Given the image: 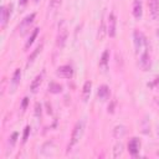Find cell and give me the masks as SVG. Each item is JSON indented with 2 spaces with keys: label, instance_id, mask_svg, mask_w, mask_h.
Segmentation results:
<instances>
[{
  "label": "cell",
  "instance_id": "obj_4",
  "mask_svg": "<svg viewBox=\"0 0 159 159\" xmlns=\"http://www.w3.org/2000/svg\"><path fill=\"white\" fill-rule=\"evenodd\" d=\"M107 34L109 35V37H114L116 36V29H117V19L114 12H111L108 15L107 19Z\"/></svg>",
  "mask_w": 159,
  "mask_h": 159
},
{
  "label": "cell",
  "instance_id": "obj_21",
  "mask_svg": "<svg viewBox=\"0 0 159 159\" xmlns=\"http://www.w3.org/2000/svg\"><path fill=\"white\" fill-rule=\"evenodd\" d=\"M48 91L51 93H60L62 91V86L60 83H56V82H51L48 84Z\"/></svg>",
  "mask_w": 159,
  "mask_h": 159
},
{
  "label": "cell",
  "instance_id": "obj_23",
  "mask_svg": "<svg viewBox=\"0 0 159 159\" xmlns=\"http://www.w3.org/2000/svg\"><path fill=\"white\" fill-rule=\"evenodd\" d=\"M39 30H40V29H35V30L32 31L31 36L29 37V40H27V42H26V45H25V48H29V46H30V45H32L34 40L36 39V36H37V34H39Z\"/></svg>",
  "mask_w": 159,
  "mask_h": 159
},
{
  "label": "cell",
  "instance_id": "obj_2",
  "mask_svg": "<svg viewBox=\"0 0 159 159\" xmlns=\"http://www.w3.org/2000/svg\"><path fill=\"white\" fill-rule=\"evenodd\" d=\"M83 129H84V122L83 120H78L75 124L72 134H71V139H70V144H68V152L80 142V139L82 138V134H83Z\"/></svg>",
  "mask_w": 159,
  "mask_h": 159
},
{
  "label": "cell",
  "instance_id": "obj_16",
  "mask_svg": "<svg viewBox=\"0 0 159 159\" xmlns=\"http://www.w3.org/2000/svg\"><path fill=\"white\" fill-rule=\"evenodd\" d=\"M108 60H109V52H108V50H106L102 53V57H101V61H99V67L103 68V71H106L107 67H108Z\"/></svg>",
  "mask_w": 159,
  "mask_h": 159
},
{
  "label": "cell",
  "instance_id": "obj_6",
  "mask_svg": "<svg viewBox=\"0 0 159 159\" xmlns=\"http://www.w3.org/2000/svg\"><path fill=\"white\" fill-rule=\"evenodd\" d=\"M139 65L142 67L143 71H148L150 68V56H149V52L148 50L140 52V56H139Z\"/></svg>",
  "mask_w": 159,
  "mask_h": 159
},
{
  "label": "cell",
  "instance_id": "obj_15",
  "mask_svg": "<svg viewBox=\"0 0 159 159\" xmlns=\"http://www.w3.org/2000/svg\"><path fill=\"white\" fill-rule=\"evenodd\" d=\"M61 2H62V0H50V4H48V15L50 16H52L57 11Z\"/></svg>",
  "mask_w": 159,
  "mask_h": 159
},
{
  "label": "cell",
  "instance_id": "obj_10",
  "mask_svg": "<svg viewBox=\"0 0 159 159\" xmlns=\"http://www.w3.org/2000/svg\"><path fill=\"white\" fill-rule=\"evenodd\" d=\"M149 11L153 19H157L159 16V0H148Z\"/></svg>",
  "mask_w": 159,
  "mask_h": 159
},
{
  "label": "cell",
  "instance_id": "obj_24",
  "mask_svg": "<svg viewBox=\"0 0 159 159\" xmlns=\"http://www.w3.org/2000/svg\"><path fill=\"white\" fill-rule=\"evenodd\" d=\"M41 109H42L41 104H40V103H36V104H35V116H36V117H40V116H41Z\"/></svg>",
  "mask_w": 159,
  "mask_h": 159
},
{
  "label": "cell",
  "instance_id": "obj_13",
  "mask_svg": "<svg viewBox=\"0 0 159 159\" xmlns=\"http://www.w3.org/2000/svg\"><path fill=\"white\" fill-rule=\"evenodd\" d=\"M133 16L135 19H140L143 14V7H142V1L140 0H134L133 2Z\"/></svg>",
  "mask_w": 159,
  "mask_h": 159
},
{
  "label": "cell",
  "instance_id": "obj_7",
  "mask_svg": "<svg viewBox=\"0 0 159 159\" xmlns=\"http://www.w3.org/2000/svg\"><path fill=\"white\" fill-rule=\"evenodd\" d=\"M35 16H36V14L35 12H32V14H30V15H27L21 22H20V26H19V30L21 31V34H25V31L30 27V25L34 22V20H35Z\"/></svg>",
  "mask_w": 159,
  "mask_h": 159
},
{
  "label": "cell",
  "instance_id": "obj_26",
  "mask_svg": "<svg viewBox=\"0 0 159 159\" xmlns=\"http://www.w3.org/2000/svg\"><path fill=\"white\" fill-rule=\"evenodd\" d=\"M16 138H17V132H15V133H12V135H11V145H14L15 144V142H16Z\"/></svg>",
  "mask_w": 159,
  "mask_h": 159
},
{
  "label": "cell",
  "instance_id": "obj_5",
  "mask_svg": "<svg viewBox=\"0 0 159 159\" xmlns=\"http://www.w3.org/2000/svg\"><path fill=\"white\" fill-rule=\"evenodd\" d=\"M56 75L61 78H71L73 76V68L72 66L70 65H63V66H60L57 70H56Z\"/></svg>",
  "mask_w": 159,
  "mask_h": 159
},
{
  "label": "cell",
  "instance_id": "obj_28",
  "mask_svg": "<svg viewBox=\"0 0 159 159\" xmlns=\"http://www.w3.org/2000/svg\"><path fill=\"white\" fill-rule=\"evenodd\" d=\"M153 84H154V86H155V87L159 89V77H157V78L154 80V83H153Z\"/></svg>",
  "mask_w": 159,
  "mask_h": 159
},
{
  "label": "cell",
  "instance_id": "obj_27",
  "mask_svg": "<svg viewBox=\"0 0 159 159\" xmlns=\"http://www.w3.org/2000/svg\"><path fill=\"white\" fill-rule=\"evenodd\" d=\"M27 101H29V98H27V97H25V98H24V101H22V109H25V108H26V106H27Z\"/></svg>",
  "mask_w": 159,
  "mask_h": 159
},
{
  "label": "cell",
  "instance_id": "obj_30",
  "mask_svg": "<svg viewBox=\"0 0 159 159\" xmlns=\"http://www.w3.org/2000/svg\"><path fill=\"white\" fill-rule=\"evenodd\" d=\"M158 135H159V130H158Z\"/></svg>",
  "mask_w": 159,
  "mask_h": 159
},
{
  "label": "cell",
  "instance_id": "obj_14",
  "mask_svg": "<svg viewBox=\"0 0 159 159\" xmlns=\"http://www.w3.org/2000/svg\"><path fill=\"white\" fill-rule=\"evenodd\" d=\"M106 34H107V22H106V20H104V17H102L101 25H99V27H98V35H97L98 40L102 41V40L104 39Z\"/></svg>",
  "mask_w": 159,
  "mask_h": 159
},
{
  "label": "cell",
  "instance_id": "obj_25",
  "mask_svg": "<svg viewBox=\"0 0 159 159\" xmlns=\"http://www.w3.org/2000/svg\"><path fill=\"white\" fill-rule=\"evenodd\" d=\"M29 133H30V127L27 125V127L25 128V130H24V135H22V142H24V143L26 142V139H27V137H29Z\"/></svg>",
  "mask_w": 159,
  "mask_h": 159
},
{
  "label": "cell",
  "instance_id": "obj_22",
  "mask_svg": "<svg viewBox=\"0 0 159 159\" xmlns=\"http://www.w3.org/2000/svg\"><path fill=\"white\" fill-rule=\"evenodd\" d=\"M122 153H123V145H122V143L116 144L114 145V149H113V157L114 158H118L119 155H122Z\"/></svg>",
  "mask_w": 159,
  "mask_h": 159
},
{
  "label": "cell",
  "instance_id": "obj_8",
  "mask_svg": "<svg viewBox=\"0 0 159 159\" xmlns=\"http://www.w3.org/2000/svg\"><path fill=\"white\" fill-rule=\"evenodd\" d=\"M139 149H140V142H139V139L138 138H132L128 142V150H129V153L133 157H137L138 153H139Z\"/></svg>",
  "mask_w": 159,
  "mask_h": 159
},
{
  "label": "cell",
  "instance_id": "obj_9",
  "mask_svg": "<svg viewBox=\"0 0 159 159\" xmlns=\"http://www.w3.org/2000/svg\"><path fill=\"white\" fill-rule=\"evenodd\" d=\"M11 7H12V5H9V6H1V17H0V20H1V26H2V27L6 26L9 19H10V15H11Z\"/></svg>",
  "mask_w": 159,
  "mask_h": 159
},
{
  "label": "cell",
  "instance_id": "obj_20",
  "mask_svg": "<svg viewBox=\"0 0 159 159\" xmlns=\"http://www.w3.org/2000/svg\"><path fill=\"white\" fill-rule=\"evenodd\" d=\"M125 133H127V129H125L124 125H117V127H114V129H113L114 137H116V138H119V139H120Z\"/></svg>",
  "mask_w": 159,
  "mask_h": 159
},
{
  "label": "cell",
  "instance_id": "obj_12",
  "mask_svg": "<svg viewBox=\"0 0 159 159\" xmlns=\"http://www.w3.org/2000/svg\"><path fill=\"white\" fill-rule=\"evenodd\" d=\"M91 88H92V82L91 81H86L83 83V87H82V99H83V102L88 101L89 94H91Z\"/></svg>",
  "mask_w": 159,
  "mask_h": 159
},
{
  "label": "cell",
  "instance_id": "obj_19",
  "mask_svg": "<svg viewBox=\"0 0 159 159\" xmlns=\"http://www.w3.org/2000/svg\"><path fill=\"white\" fill-rule=\"evenodd\" d=\"M42 47H43V43H40V45H39V46H37V47L35 48V51H34V52H32V53L30 55V57H29V61H27L26 66H30V65H31V63L34 62V60L36 58V56H37V55H39V53L41 52Z\"/></svg>",
  "mask_w": 159,
  "mask_h": 159
},
{
  "label": "cell",
  "instance_id": "obj_32",
  "mask_svg": "<svg viewBox=\"0 0 159 159\" xmlns=\"http://www.w3.org/2000/svg\"><path fill=\"white\" fill-rule=\"evenodd\" d=\"M158 104H159V102H158Z\"/></svg>",
  "mask_w": 159,
  "mask_h": 159
},
{
  "label": "cell",
  "instance_id": "obj_29",
  "mask_svg": "<svg viewBox=\"0 0 159 159\" xmlns=\"http://www.w3.org/2000/svg\"><path fill=\"white\" fill-rule=\"evenodd\" d=\"M20 1V5H25L27 2V0H19Z\"/></svg>",
  "mask_w": 159,
  "mask_h": 159
},
{
  "label": "cell",
  "instance_id": "obj_3",
  "mask_svg": "<svg viewBox=\"0 0 159 159\" xmlns=\"http://www.w3.org/2000/svg\"><path fill=\"white\" fill-rule=\"evenodd\" d=\"M133 36H134V45H135L137 52L139 53V51H140V52L145 51V50L148 48V43H147V40H145V36H144L140 31H138V30L134 31Z\"/></svg>",
  "mask_w": 159,
  "mask_h": 159
},
{
  "label": "cell",
  "instance_id": "obj_31",
  "mask_svg": "<svg viewBox=\"0 0 159 159\" xmlns=\"http://www.w3.org/2000/svg\"><path fill=\"white\" fill-rule=\"evenodd\" d=\"M35 1H39V0H35Z\"/></svg>",
  "mask_w": 159,
  "mask_h": 159
},
{
  "label": "cell",
  "instance_id": "obj_11",
  "mask_svg": "<svg viewBox=\"0 0 159 159\" xmlns=\"http://www.w3.org/2000/svg\"><path fill=\"white\" fill-rule=\"evenodd\" d=\"M42 80H43V72L40 73V75H37V76L34 78V81L31 82V86H30V89H31L32 93H36V92H37V89L40 88V86H41V83H42Z\"/></svg>",
  "mask_w": 159,
  "mask_h": 159
},
{
  "label": "cell",
  "instance_id": "obj_1",
  "mask_svg": "<svg viewBox=\"0 0 159 159\" xmlns=\"http://www.w3.org/2000/svg\"><path fill=\"white\" fill-rule=\"evenodd\" d=\"M68 36V29H67V24L65 20H61L58 22V31H57V36H56V47L58 50H62L66 40Z\"/></svg>",
  "mask_w": 159,
  "mask_h": 159
},
{
  "label": "cell",
  "instance_id": "obj_18",
  "mask_svg": "<svg viewBox=\"0 0 159 159\" xmlns=\"http://www.w3.org/2000/svg\"><path fill=\"white\" fill-rule=\"evenodd\" d=\"M97 94H98V97H99L102 101H104V99L109 96V87H108V86H106V84H102V86L98 88Z\"/></svg>",
  "mask_w": 159,
  "mask_h": 159
},
{
  "label": "cell",
  "instance_id": "obj_17",
  "mask_svg": "<svg viewBox=\"0 0 159 159\" xmlns=\"http://www.w3.org/2000/svg\"><path fill=\"white\" fill-rule=\"evenodd\" d=\"M20 78H21V71L20 68H17L14 75H12V78H11V86H12V91H15V88L17 87V84L20 83Z\"/></svg>",
  "mask_w": 159,
  "mask_h": 159
}]
</instances>
